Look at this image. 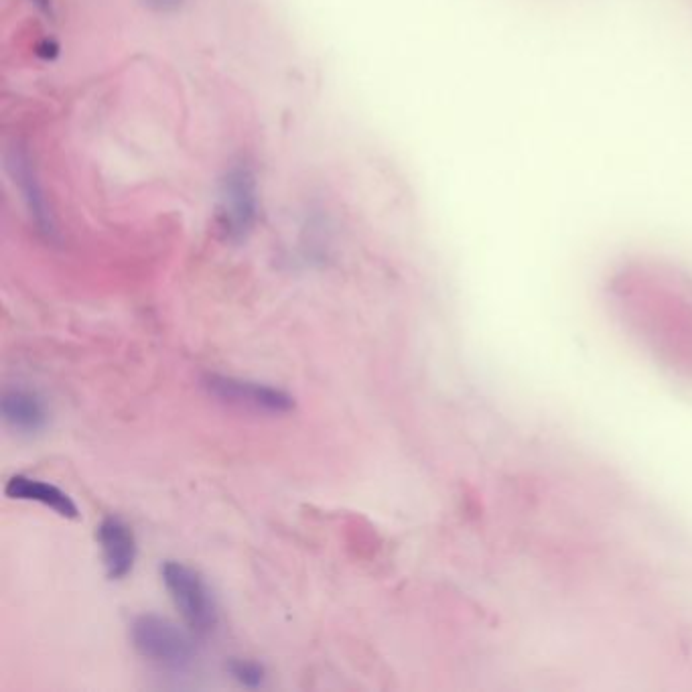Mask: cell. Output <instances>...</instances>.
I'll use <instances>...</instances> for the list:
<instances>
[{
  "instance_id": "6da1fadb",
  "label": "cell",
  "mask_w": 692,
  "mask_h": 692,
  "mask_svg": "<svg viewBox=\"0 0 692 692\" xmlns=\"http://www.w3.org/2000/svg\"><path fill=\"white\" fill-rule=\"evenodd\" d=\"M130 640L138 654L165 670H185L195 656L191 638L177 624L151 613L132 621Z\"/></svg>"
},
{
  "instance_id": "7a4b0ae2",
  "label": "cell",
  "mask_w": 692,
  "mask_h": 692,
  "mask_svg": "<svg viewBox=\"0 0 692 692\" xmlns=\"http://www.w3.org/2000/svg\"><path fill=\"white\" fill-rule=\"evenodd\" d=\"M161 577L189 630L195 634H210L218 624V611L212 591L201 575L183 563L167 561L161 567Z\"/></svg>"
},
{
  "instance_id": "3957f363",
  "label": "cell",
  "mask_w": 692,
  "mask_h": 692,
  "mask_svg": "<svg viewBox=\"0 0 692 692\" xmlns=\"http://www.w3.org/2000/svg\"><path fill=\"white\" fill-rule=\"evenodd\" d=\"M203 386L207 392L220 398L222 402L256 410V412L285 414L295 408V398L289 392L274 386L242 380V378L210 374L205 376Z\"/></svg>"
},
{
  "instance_id": "277c9868",
  "label": "cell",
  "mask_w": 692,
  "mask_h": 692,
  "mask_svg": "<svg viewBox=\"0 0 692 692\" xmlns=\"http://www.w3.org/2000/svg\"><path fill=\"white\" fill-rule=\"evenodd\" d=\"M98 542L102 548L104 567L110 579H124L136 561V540L128 524L120 518H106L98 526Z\"/></svg>"
},
{
  "instance_id": "5b68a950",
  "label": "cell",
  "mask_w": 692,
  "mask_h": 692,
  "mask_svg": "<svg viewBox=\"0 0 692 692\" xmlns=\"http://www.w3.org/2000/svg\"><path fill=\"white\" fill-rule=\"evenodd\" d=\"M5 494L13 500H27V502H37L43 504L47 508H51L53 512H57L63 518L76 520L78 518V506L74 504V500L69 498L65 492H61L59 488L51 486V483L39 481V479H31L25 475H15L7 481Z\"/></svg>"
},
{
  "instance_id": "8992f818",
  "label": "cell",
  "mask_w": 692,
  "mask_h": 692,
  "mask_svg": "<svg viewBox=\"0 0 692 692\" xmlns=\"http://www.w3.org/2000/svg\"><path fill=\"white\" fill-rule=\"evenodd\" d=\"M0 410H3L7 425L19 433H37L47 425L43 400L27 390H7L0 400Z\"/></svg>"
},
{
  "instance_id": "52a82bcc",
  "label": "cell",
  "mask_w": 692,
  "mask_h": 692,
  "mask_svg": "<svg viewBox=\"0 0 692 692\" xmlns=\"http://www.w3.org/2000/svg\"><path fill=\"white\" fill-rule=\"evenodd\" d=\"M230 672L232 676L242 682L244 686L248 688H256L262 684L264 680V668L256 662H250V660H234L230 662Z\"/></svg>"
}]
</instances>
